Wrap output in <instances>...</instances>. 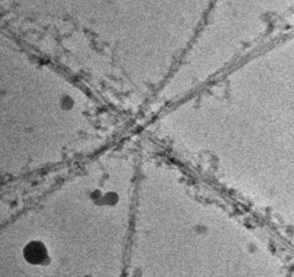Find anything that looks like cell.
Returning <instances> with one entry per match:
<instances>
[{
	"label": "cell",
	"mask_w": 294,
	"mask_h": 277,
	"mask_svg": "<svg viewBox=\"0 0 294 277\" xmlns=\"http://www.w3.org/2000/svg\"><path fill=\"white\" fill-rule=\"evenodd\" d=\"M24 257L32 264H40L47 258L46 249L37 242L30 243L24 250Z\"/></svg>",
	"instance_id": "1"
},
{
	"label": "cell",
	"mask_w": 294,
	"mask_h": 277,
	"mask_svg": "<svg viewBox=\"0 0 294 277\" xmlns=\"http://www.w3.org/2000/svg\"><path fill=\"white\" fill-rule=\"evenodd\" d=\"M62 105H63V107H65L66 109L71 108L73 105L72 99H70L68 96H65V98L62 99Z\"/></svg>",
	"instance_id": "2"
}]
</instances>
